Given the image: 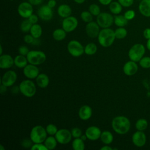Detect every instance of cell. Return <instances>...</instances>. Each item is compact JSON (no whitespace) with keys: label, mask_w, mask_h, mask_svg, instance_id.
<instances>
[{"label":"cell","mask_w":150,"mask_h":150,"mask_svg":"<svg viewBox=\"0 0 150 150\" xmlns=\"http://www.w3.org/2000/svg\"><path fill=\"white\" fill-rule=\"evenodd\" d=\"M111 126L116 133L122 135L129 131L131 127V123L127 117L120 115L112 119Z\"/></svg>","instance_id":"1"},{"label":"cell","mask_w":150,"mask_h":150,"mask_svg":"<svg viewBox=\"0 0 150 150\" xmlns=\"http://www.w3.org/2000/svg\"><path fill=\"white\" fill-rule=\"evenodd\" d=\"M115 38V31L109 28H103L100 31L98 36V41L101 46L107 47L114 43Z\"/></svg>","instance_id":"2"},{"label":"cell","mask_w":150,"mask_h":150,"mask_svg":"<svg viewBox=\"0 0 150 150\" xmlns=\"http://www.w3.org/2000/svg\"><path fill=\"white\" fill-rule=\"evenodd\" d=\"M46 129L42 125H38L32 128L30 133V139L35 143H42L47 138Z\"/></svg>","instance_id":"3"},{"label":"cell","mask_w":150,"mask_h":150,"mask_svg":"<svg viewBox=\"0 0 150 150\" xmlns=\"http://www.w3.org/2000/svg\"><path fill=\"white\" fill-rule=\"evenodd\" d=\"M20 92L25 97H32L36 91V87L35 83L30 80H23L19 86Z\"/></svg>","instance_id":"4"},{"label":"cell","mask_w":150,"mask_h":150,"mask_svg":"<svg viewBox=\"0 0 150 150\" xmlns=\"http://www.w3.org/2000/svg\"><path fill=\"white\" fill-rule=\"evenodd\" d=\"M26 58L30 64L36 66L43 63L46 59V56L42 51L30 50L26 55Z\"/></svg>","instance_id":"5"},{"label":"cell","mask_w":150,"mask_h":150,"mask_svg":"<svg viewBox=\"0 0 150 150\" xmlns=\"http://www.w3.org/2000/svg\"><path fill=\"white\" fill-rule=\"evenodd\" d=\"M145 49L143 45L137 43L133 45L128 52V56L131 60L138 62L143 57Z\"/></svg>","instance_id":"6"},{"label":"cell","mask_w":150,"mask_h":150,"mask_svg":"<svg viewBox=\"0 0 150 150\" xmlns=\"http://www.w3.org/2000/svg\"><path fill=\"white\" fill-rule=\"evenodd\" d=\"M114 18L108 12H101L97 16L96 21L100 27L102 28H110L114 22Z\"/></svg>","instance_id":"7"},{"label":"cell","mask_w":150,"mask_h":150,"mask_svg":"<svg viewBox=\"0 0 150 150\" xmlns=\"http://www.w3.org/2000/svg\"><path fill=\"white\" fill-rule=\"evenodd\" d=\"M69 53L73 57H79L84 53L83 46L77 40H70L67 45Z\"/></svg>","instance_id":"8"},{"label":"cell","mask_w":150,"mask_h":150,"mask_svg":"<svg viewBox=\"0 0 150 150\" xmlns=\"http://www.w3.org/2000/svg\"><path fill=\"white\" fill-rule=\"evenodd\" d=\"M54 136L57 142L61 144H68L72 138L71 131L64 128L59 129Z\"/></svg>","instance_id":"9"},{"label":"cell","mask_w":150,"mask_h":150,"mask_svg":"<svg viewBox=\"0 0 150 150\" xmlns=\"http://www.w3.org/2000/svg\"><path fill=\"white\" fill-rule=\"evenodd\" d=\"M33 7L32 5L29 2H23L21 3L18 7V12L19 15L23 18L28 19L33 14Z\"/></svg>","instance_id":"10"},{"label":"cell","mask_w":150,"mask_h":150,"mask_svg":"<svg viewBox=\"0 0 150 150\" xmlns=\"http://www.w3.org/2000/svg\"><path fill=\"white\" fill-rule=\"evenodd\" d=\"M78 25V21L74 16H70L64 18L62 21V28L66 32L73 31Z\"/></svg>","instance_id":"11"},{"label":"cell","mask_w":150,"mask_h":150,"mask_svg":"<svg viewBox=\"0 0 150 150\" xmlns=\"http://www.w3.org/2000/svg\"><path fill=\"white\" fill-rule=\"evenodd\" d=\"M17 79V74L13 70H8L2 77L1 83L6 86L11 87L14 84Z\"/></svg>","instance_id":"12"},{"label":"cell","mask_w":150,"mask_h":150,"mask_svg":"<svg viewBox=\"0 0 150 150\" xmlns=\"http://www.w3.org/2000/svg\"><path fill=\"white\" fill-rule=\"evenodd\" d=\"M38 16L43 21H49L53 17L52 8H50L47 5H45L40 6L38 11Z\"/></svg>","instance_id":"13"},{"label":"cell","mask_w":150,"mask_h":150,"mask_svg":"<svg viewBox=\"0 0 150 150\" xmlns=\"http://www.w3.org/2000/svg\"><path fill=\"white\" fill-rule=\"evenodd\" d=\"M100 26L97 22H90L86 26V32L87 36L91 38L98 37L100 33Z\"/></svg>","instance_id":"14"},{"label":"cell","mask_w":150,"mask_h":150,"mask_svg":"<svg viewBox=\"0 0 150 150\" xmlns=\"http://www.w3.org/2000/svg\"><path fill=\"white\" fill-rule=\"evenodd\" d=\"M23 74L25 77L29 79H36L39 74V70L38 67L34 64H27L23 70Z\"/></svg>","instance_id":"15"},{"label":"cell","mask_w":150,"mask_h":150,"mask_svg":"<svg viewBox=\"0 0 150 150\" xmlns=\"http://www.w3.org/2000/svg\"><path fill=\"white\" fill-rule=\"evenodd\" d=\"M85 134L87 139L91 141H96L100 138L101 131L100 129L96 126H90L86 129Z\"/></svg>","instance_id":"16"},{"label":"cell","mask_w":150,"mask_h":150,"mask_svg":"<svg viewBox=\"0 0 150 150\" xmlns=\"http://www.w3.org/2000/svg\"><path fill=\"white\" fill-rule=\"evenodd\" d=\"M146 135L142 131H138L134 132L132 136L133 144L138 147L143 146L146 143Z\"/></svg>","instance_id":"17"},{"label":"cell","mask_w":150,"mask_h":150,"mask_svg":"<svg viewBox=\"0 0 150 150\" xmlns=\"http://www.w3.org/2000/svg\"><path fill=\"white\" fill-rule=\"evenodd\" d=\"M138 69V66L135 62L130 60L125 63L123 66V71L127 76H132L135 74Z\"/></svg>","instance_id":"18"},{"label":"cell","mask_w":150,"mask_h":150,"mask_svg":"<svg viewBox=\"0 0 150 150\" xmlns=\"http://www.w3.org/2000/svg\"><path fill=\"white\" fill-rule=\"evenodd\" d=\"M14 64V59L8 54H1L0 56V68L2 69H9Z\"/></svg>","instance_id":"19"},{"label":"cell","mask_w":150,"mask_h":150,"mask_svg":"<svg viewBox=\"0 0 150 150\" xmlns=\"http://www.w3.org/2000/svg\"><path fill=\"white\" fill-rule=\"evenodd\" d=\"M79 118L82 120H87L90 119L92 115V109L88 105L81 106L78 112Z\"/></svg>","instance_id":"20"},{"label":"cell","mask_w":150,"mask_h":150,"mask_svg":"<svg viewBox=\"0 0 150 150\" xmlns=\"http://www.w3.org/2000/svg\"><path fill=\"white\" fill-rule=\"evenodd\" d=\"M138 9L139 12L145 17H150V0H141Z\"/></svg>","instance_id":"21"},{"label":"cell","mask_w":150,"mask_h":150,"mask_svg":"<svg viewBox=\"0 0 150 150\" xmlns=\"http://www.w3.org/2000/svg\"><path fill=\"white\" fill-rule=\"evenodd\" d=\"M36 81L38 86L40 88H46L49 83V79L47 74L45 73L39 74L36 78Z\"/></svg>","instance_id":"22"},{"label":"cell","mask_w":150,"mask_h":150,"mask_svg":"<svg viewBox=\"0 0 150 150\" xmlns=\"http://www.w3.org/2000/svg\"><path fill=\"white\" fill-rule=\"evenodd\" d=\"M57 13L60 16L65 18L70 16L71 14V9L67 4H62L58 7Z\"/></svg>","instance_id":"23"},{"label":"cell","mask_w":150,"mask_h":150,"mask_svg":"<svg viewBox=\"0 0 150 150\" xmlns=\"http://www.w3.org/2000/svg\"><path fill=\"white\" fill-rule=\"evenodd\" d=\"M28 59L25 56L19 54L14 58V64L19 68H24L28 64Z\"/></svg>","instance_id":"24"},{"label":"cell","mask_w":150,"mask_h":150,"mask_svg":"<svg viewBox=\"0 0 150 150\" xmlns=\"http://www.w3.org/2000/svg\"><path fill=\"white\" fill-rule=\"evenodd\" d=\"M101 141L103 143L106 145L110 144L113 141V135L112 133L108 131H104L101 132L100 136Z\"/></svg>","instance_id":"25"},{"label":"cell","mask_w":150,"mask_h":150,"mask_svg":"<svg viewBox=\"0 0 150 150\" xmlns=\"http://www.w3.org/2000/svg\"><path fill=\"white\" fill-rule=\"evenodd\" d=\"M30 32V35L35 39H38L41 36L42 34V28L41 26L39 24H33L31 27Z\"/></svg>","instance_id":"26"},{"label":"cell","mask_w":150,"mask_h":150,"mask_svg":"<svg viewBox=\"0 0 150 150\" xmlns=\"http://www.w3.org/2000/svg\"><path fill=\"white\" fill-rule=\"evenodd\" d=\"M57 140L55 137H53L52 135L47 137L44 141V144L46 146L48 150L54 149L57 146Z\"/></svg>","instance_id":"27"},{"label":"cell","mask_w":150,"mask_h":150,"mask_svg":"<svg viewBox=\"0 0 150 150\" xmlns=\"http://www.w3.org/2000/svg\"><path fill=\"white\" fill-rule=\"evenodd\" d=\"M122 5L120 4V2L114 1L111 2L109 5V9L110 12L115 15L120 14L122 11Z\"/></svg>","instance_id":"28"},{"label":"cell","mask_w":150,"mask_h":150,"mask_svg":"<svg viewBox=\"0 0 150 150\" xmlns=\"http://www.w3.org/2000/svg\"><path fill=\"white\" fill-rule=\"evenodd\" d=\"M52 36L54 40L60 41L66 38V32L63 29H57L53 31Z\"/></svg>","instance_id":"29"},{"label":"cell","mask_w":150,"mask_h":150,"mask_svg":"<svg viewBox=\"0 0 150 150\" xmlns=\"http://www.w3.org/2000/svg\"><path fill=\"white\" fill-rule=\"evenodd\" d=\"M128 20L125 18L124 15H117L115 16L114 22L116 26L118 27H124L126 26L128 23Z\"/></svg>","instance_id":"30"},{"label":"cell","mask_w":150,"mask_h":150,"mask_svg":"<svg viewBox=\"0 0 150 150\" xmlns=\"http://www.w3.org/2000/svg\"><path fill=\"white\" fill-rule=\"evenodd\" d=\"M72 148L74 150H83L85 148L84 141L80 137L75 138L72 142Z\"/></svg>","instance_id":"31"},{"label":"cell","mask_w":150,"mask_h":150,"mask_svg":"<svg viewBox=\"0 0 150 150\" xmlns=\"http://www.w3.org/2000/svg\"><path fill=\"white\" fill-rule=\"evenodd\" d=\"M97 50V47L93 43H88L84 47V53L87 55L94 54Z\"/></svg>","instance_id":"32"},{"label":"cell","mask_w":150,"mask_h":150,"mask_svg":"<svg viewBox=\"0 0 150 150\" xmlns=\"http://www.w3.org/2000/svg\"><path fill=\"white\" fill-rule=\"evenodd\" d=\"M148 127V121L144 118L138 120L135 123V128L138 131H144Z\"/></svg>","instance_id":"33"},{"label":"cell","mask_w":150,"mask_h":150,"mask_svg":"<svg viewBox=\"0 0 150 150\" xmlns=\"http://www.w3.org/2000/svg\"><path fill=\"white\" fill-rule=\"evenodd\" d=\"M115 35L117 39H124L127 35V30L124 27H119L115 30Z\"/></svg>","instance_id":"34"},{"label":"cell","mask_w":150,"mask_h":150,"mask_svg":"<svg viewBox=\"0 0 150 150\" xmlns=\"http://www.w3.org/2000/svg\"><path fill=\"white\" fill-rule=\"evenodd\" d=\"M32 25L33 24L29 21V20L28 18L27 19H25L22 22L20 28L23 32H28L30 31Z\"/></svg>","instance_id":"35"},{"label":"cell","mask_w":150,"mask_h":150,"mask_svg":"<svg viewBox=\"0 0 150 150\" xmlns=\"http://www.w3.org/2000/svg\"><path fill=\"white\" fill-rule=\"evenodd\" d=\"M88 11L94 16H98L100 13H101V10L100 6L96 4H91L89 6L88 8Z\"/></svg>","instance_id":"36"},{"label":"cell","mask_w":150,"mask_h":150,"mask_svg":"<svg viewBox=\"0 0 150 150\" xmlns=\"http://www.w3.org/2000/svg\"><path fill=\"white\" fill-rule=\"evenodd\" d=\"M81 19L86 23L90 22L93 21V15L89 11H83L80 15Z\"/></svg>","instance_id":"37"},{"label":"cell","mask_w":150,"mask_h":150,"mask_svg":"<svg viewBox=\"0 0 150 150\" xmlns=\"http://www.w3.org/2000/svg\"><path fill=\"white\" fill-rule=\"evenodd\" d=\"M45 129L47 133L50 135H54L58 131L57 127L53 124H48L46 127Z\"/></svg>","instance_id":"38"},{"label":"cell","mask_w":150,"mask_h":150,"mask_svg":"<svg viewBox=\"0 0 150 150\" xmlns=\"http://www.w3.org/2000/svg\"><path fill=\"white\" fill-rule=\"evenodd\" d=\"M139 65L144 69L150 68V57H143L139 62Z\"/></svg>","instance_id":"39"},{"label":"cell","mask_w":150,"mask_h":150,"mask_svg":"<svg viewBox=\"0 0 150 150\" xmlns=\"http://www.w3.org/2000/svg\"><path fill=\"white\" fill-rule=\"evenodd\" d=\"M31 150H48L45 144L42 143H35L30 148Z\"/></svg>","instance_id":"40"},{"label":"cell","mask_w":150,"mask_h":150,"mask_svg":"<svg viewBox=\"0 0 150 150\" xmlns=\"http://www.w3.org/2000/svg\"><path fill=\"white\" fill-rule=\"evenodd\" d=\"M71 133L72 137H74V138H80L82 135L81 130L80 128H77V127L73 128L71 131Z\"/></svg>","instance_id":"41"},{"label":"cell","mask_w":150,"mask_h":150,"mask_svg":"<svg viewBox=\"0 0 150 150\" xmlns=\"http://www.w3.org/2000/svg\"><path fill=\"white\" fill-rule=\"evenodd\" d=\"M124 15L128 21H129V20H132V19L134 18V17L135 16V12L134 11L129 9V10L125 12Z\"/></svg>","instance_id":"42"},{"label":"cell","mask_w":150,"mask_h":150,"mask_svg":"<svg viewBox=\"0 0 150 150\" xmlns=\"http://www.w3.org/2000/svg\"><path fill=\"white\" fill-rule=\"evenodd\" d=\"M29 52V50L28 48L27 47V46H21L18 49V52H19V54H21L23 56H26V55L28 54Z\"/></svg>","instance_id":"43"},{"label":"cell","mask_w":150,"mask_h":150,"mask_svg":"<svg viewBox=\"0 0 150 150\" xmlns=\"http://www.w3.org/2000/svg\"><path fill=\"white\" fill-rule=\"evenodd\" d=\"M118 1L124 7H129L134 3V0H118Z\"/></svg>","instance_id":"44"},{"label":"cell","mask_w":150,"mask_h":150,"mask_svg":"<svg viewBox=\"0 0 150 150\" xmlns=\"http://www.w3.org/2000/svg\"><path fill=\"white\" fill-rule=\"evenodd\" d=\"M34 39L35 38L31 35H26L23 38V40L25 42H26L28 44L32 43L33 42Z\"/></svg>","instance_id":"45"},{"label":"cell","mask_w":150,"mask_h":150,"mask_svg":"<svg viewBox=\"0 0 150 150\" xmlns=\"http://www.w3.org/2000/svg\"><path fill=\"white\" fill-rule=\"evenodd\" d=\"M32 142H33L32 141L31 139H25V140H23V141H22V145L23 147L26 148H29V147L31 148V146H32Z\"/></svg>","instance_id":"46"},{"label":"cell","mask_w":150,"mask_h":150,"mask_svg":"<svg viewBox=\"0 0 150 150\" xmlns=\"http://www.w3.org/2000/svg\"><path fill=\"white\" fill-rule=\"evenodd\" d=\"M28 19L29 20V21L33 25V24H36L37 23L38 21V17L35 14H32L28 18Z\"/></svg>","instance_id":"47"},{"label":"cell","mask_w":150,"mask_h":150,"mask_svg":"<svg viewBox=\"0 0 150 150\" xmlns=\"http://www.w3.org/2000/svg\"><path fill=\"white\" fill-rule=\"evenodd\" d=\"M143 35L147 40L150 39V28H146L143 32Z\"/></svg>","instance_id":"48"},{"label":"cell","mask_w":150,"mask_h":150,"mask_svg":"<svg viewBox=\"0 0 150 150\" xmlns=\"http://www.w3.org/2000/svg\"><path fill=\"white\" fill-rule=\"evenodd\" d=\"M28 1L32 5H38L40 4L42 2L43 0H28Z\"/></svg>","instance_id":"49"},{"label":"cell","mask_w":150,"mask_h":150,"mask_svg":"<svg viewBox=\"0 0 150 150\" xmlns=\"http://www.w3.org/2000/svg\"><path fill=\"white\" fill-rule=\"evenodd\" d=\"M50 8H53L56 5V1L55 0H49L47 4Z\"/></svg>","instance_id":"50"},{"label":"cell","mask_w":150,"mask_h":150,"mask_svg":"<svg viewBox=\"0 0 150 150\" xmlns=\"http://www.w3.org/2000/svg\"><path fill=\"white\" fill-rule=\"evenodd\" d=\"M98 1L103 5H108L112 2V0H98Z\"/></svg>","instance_id":"51"},{"label":"cell","mask_w":150,"mask_h":150,"mask_svg":"<svg viewBox=\"0 0 150 150\" xmlns=\"http://www.w3.org/2000/svg\"><path fill=\"white\" fill-rule=\"evenodd\" d=\"M7 87H6V86H4V85H3L2 84L1 86V88H0V92H1V94H4V93H5L6 91V88Z\"/></svg>","instance_id":"52"},{"label":"cell","mask_w":150,"mask_h":150,"mask_svg":"<svg viewBox=\"0 0 150 150\" xmlns=\"http://www.w3.org/2000/svg\"><path fill=\"white\" fill-rule=\"evenodd\" d=\"M112 149H113L108 145H105L100 148V150H112Z\"/></svg>","instance_id":"53"},{"label":"cell","mask_w":150,"mask_h":150,"mask_svg":"<svg viewBox=\"0 0 150 150\" xmlns=\"http://www.w3.org/2000/svg\"><path fill=\"white\" fill-rule=\"evenodd\" d=\"M75 2L77 3V4H81L83 3H84L85 2L86 0H73Z\"/></svg>","instance_id":"54"},{"label":"cell","mask_w":150,"mask_h":150,"mask_svg":"<svg viewBox=\"0 0 150 150\" xmlns=\"http://www.w3.org/2000/svg\"><path fill=\"white\" fill-rule=\"evenodd\" d=\"M146 47L150 51V39H148L147 42H146Z\"/></svg>","instance_id":"55"},{"label":"cell","mask_w":150,"mask_h":150,"mask_svg":"<svg viewBox=\"0 0 150 150\" xmlns=\"http://www.w3.org/2000/svg\"><path fill=\"white\" fill-rule=\"evenodd\" d=\"M80 138H81L82 140H83V141H86V140L87 139V136H86V134H85V135H82L80 137Z\"/></svg>","instance_id":"56"},{"label":"cell","mask_w":150,"mask_h":150,"mask_svg":"<svg viewBox=\"0 0 150 150\" xmlns=\"http://www.w3.org/2000/svg\"><path fill=\"white\" fill-rule=\"evenodd\" d=\"M0 149L1 150H5V148L3 147V145L2 144L0 145Z\"/></svg>","instance_id":"57"},{"label":"cell","mask_w":150,"mask_h":150,"mask_svg":"<svg viewBox=\"0 0 150 150\" xmlns=\"http://www.w3.org/2000/svg\"><path fill=\"white\" fill-rule=\"evenodd\" d=\"M0 48H1V52H0V54L1 55V54H2V46H1V45L0 46Z\"/></svg>","instance_id":"58"}]
</instances>
